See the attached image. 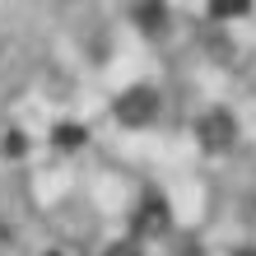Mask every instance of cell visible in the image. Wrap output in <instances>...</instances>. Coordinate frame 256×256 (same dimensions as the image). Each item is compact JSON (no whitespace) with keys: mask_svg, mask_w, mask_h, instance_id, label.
I'll return each instance as SVG.
<instances>
[{"mask_svg":"<svg viewBox=\"0 0 256 256\" xmlns=\"http://www.w3.org/2000/svg\"><path fill=\"white\" fill-rule=\"evenodd\" d=\"M116 112H122V122L130 126H144V122H154V112H158V98H154V88H130V94L116 102Z\"/></svg>","mask_w":256,"mask_h":256,"instance_id":"7a4b0ae2","label":"cell"},{"mask_svg":"<svg viewBox=\"0 0 256 256\" xmlns=\"http://www.w3.org/2000/svg\"><path fill=\"white\" fill-rule=\"evenodd\" d=\"M108 256H144V252H140V242H135V238H122V242L108 247Z\"/></svg>","mask_w":256,"mask_h":256,"instance_id":"277c9868","label":"cell"},{"mask_svg":"<svg viewBox=\"0 0 256 256\" xmlns=\"http://www.w3.org/2000/svg\"><path fill=\"white\" fill-rule=\"evenodd\" d=\"M200 140H205V149L233 144V116L228 112H205L200 116Z\"/></svg>","mask_w":256,"mask_h":256,"instance_id":"3957f363","label":"cell"},{"mask_svg":"<svg viewBox=\"0 0 256 256\" xmlns=\"http://www.w3.org/2000/svg\"><path fill=\"white\" fill-rule=\"evenodd\" d=\"M135 233H149V238H154V233H168V200H163V196L158 191H149L144 196V200L140 205H135Z\"/></svg>","mask_w":256,"mask_h":256,"instance_id":"6da1fadb","label":"cell"}]
</instances>
